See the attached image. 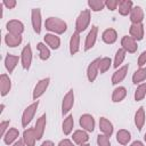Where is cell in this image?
Returning a JSON list of instances; mask_svg holds the SVG:
<instances>
[{
    "instance_id": "11",
    "label": "cell",
    "mask_w": 146,
    "mask_h": 146,
    "mask_svg": "<svg viewBox=\"0 0 146 146\" xmlns=\"http://www.w3.org/2000/svg\"><path fill=\"white\" fill-rule=\"evenodd\" d=\"M6 29H7L8 33L22 35V33L24 32V24L18 19H10L9 22H7Z\"/></svg>"
},
{
    "instance_id": "1",
    "label": "cell",
    "mask_w": 146,
    "mask_h": 146,
    "mask_svg": "<svg viewBox=\"0 0 146 146\" xmlns=\"http://www.w3.org/2000/svg\"><path fill=\"white\" fill-rule=\"evenodd\" d=\"M44 26L48 31L52 32L54 34H63L67 30L66 22L58 17H48L46 19Z\"/></svg>"
},
{
    "instance_id": "16",
    "label": "cell",
    "mask_w": 146,
    "mask_h": 146,
    "mask_svg": "<svg viewBox=\"0 0 146 146\" xmlns=\"http://www.w3.org/2000/svg\"><path fill=\"white\" fill-rule=\"evenodd\" d=\"M130 21L131 24H138L143 23L144 21V10L140 6H133V8L130 11Z\"/></svg>"
},
{
    "instance_id": "26",
    "label": "cell",
    "mask_w": 146,
    "mask_h": 146,
    "mask_svg": "<svg viewBox=\"0 0 146 146\" xmlns=\"http://www.w3.org/2000/svg\"><path fill=\"white\" fill-rule=\"evenodd\" d=\"M18 60H19L18 56H15V55L8 54V55L5 57V67L7 68V71H8L9 73H11V72L15 70V67H16L17 64H18Z\"/></svg>"
},
{
    "instance_id": "28",
    "label": "cell",
    "mask_w": 146,
    "mask_h": 146,
    "mask_svg": "<svg viewBox=\"0 0 146 146\" xmlns=\"http://www.w3.org/2000/svg\"><path fill=\"white\" fill-rule=\"evenodd\" d=\"M119 9V13H120V15H122V16H128V15H130V11H131V9L133 8V3H132V1H130V0H121L120 2H119V7H117Z\"/></svg>"
},
{
    "instance_id": "6",
    "label": "cell",
    "mask_w": 146,
    "mask_h": 146,
    "mask_svg": "<svg viewBox=\"0 0 146 146\" xmlns=\"http://www.w3.org/2000/svg\"><path fill=\"white\" fill-rule=\"evenodd\" d=\"M121 46L125 52H130V54H135L138 49L137 41L133 38H131L130 35H124L121 39Z\"/></svg>"
},
{
    "instance_id": "47",
    "label": "cell",
    "mask_w": 146,
    "mask_h": 146,
    "mask_svg": "<svg viewBox=\"0 0 146 146\" xmlns=\"http://www.w3.org/2000/svg\"><path fill=\"white\" fill-rule=\"evenodd\" d=\"M1 110H0V112H2L3 111V108H5V104H1V107H0Z\"/></svg>"
},
{
    "instance_id": "23",
    "label": "cell",
    "mask_w": 146,
    "mask_h": 146,
    "mask_svg": "<svg viewBox=\"0 0 146 146\" xmlns=\"http://www.w3.org/2000/svg\"><path fill=\"white\" fill-rule=\"evenodd\" d=\"M72 139L76 145H82V144H86L89 140V136H88V132L82 129V130L74 131L73 135H72Z\"/></svg>"
},
{
    "instance_id": "30",
    "label": "cell",
    "mask_w": 146,
    "mask_h": 146,
    "mask_svg": "<svg viewBox=\"0 0 146 146\" xmlns=\"http://www.w3.org/2000/svg\"><path fill=\"white\" fill-rule=\"evenodd\" d=\"M73 127H74V120H73V116L72 115H67L64 121H63V124H62V130H63V133L65 136H68L72 131H73Z\"/></svg>"
},
{
    "instance_id": "27",
    "label": "cell",
    "mask_w": 146,
    "mask_h": 146,
    "mask_svg": "<svg viewBox=\"0 0 146 146\" xmlns=\"http://www.w3.org/2000/svg\"><path fill=\"white\" fill-rule=\"evenodd\" d=\"M18 136H19V131L16 128H10V129H8L6 135L3 136V141L7 145H11L15 141H17Z\"/></svg>"
},
{
    "instance_id": "15",
    "label": "cell",
    "mask_w": 146,
    "mask_h": 146,
    "mask_svg": "<svg viewBox=\"0 0 146 146\" xmlns=\"http://www.w3.org/2000/svg\"><path fill=\"white\" fill-rule=\"evenodd\" d=\"M128 70H129V65L128 64L116 68V71L112 75V84H119L120 82H122L124 80V78L127 76Z\"/></svg>"
},
{
    "instance_id": "46",
    "label": "cell",
    "mask_w": 146,
    "mask_h": 146,
    "mask_svg": "<svg viewBox=\"0 0 146 146\" xmlns=\"http://www.w3.org/2000/svg\"><path fill=\"white\" fill-rule=\"evenodd\" d=\"M13 146H26V145H25V143H24L23 140H19V139H18L17 141H15V143L13 144Z\"/></svg>"
},
{
    "instance_id": "7",
    "label": "cell",
    "mask_w": 146,
    "mask_h": 146,
    "mask_svg": "<svg viewBox=\"0 0 146 146\" xmlns=\"http://www.w3.org/2000/svg\"><path fill=\"white\" fill-rule=\"evenodd\" d=\"M21 63L24 70H29L32 63V49L30 44H26L21 52Z\"/></svg>"
},
{
    "instance_id": "41",
    "label": "cell",
    "mask_w": 146,
    "mask_h": 146,
    "mask_svg": "<svg viewBox=\"0 0 146 146\" xmlns=\"http://www.w3.org/2000/svg\"><path fill=\"white\" fill-rule=\"evenodd\" d=\"M8 127H9V121H2V122L0 123V135H1L2 138H3V136L6 135V132L8 131V130H7Z\"/></svg>"
},
{
    "instance_id": "17",
    "label": "cell",
    "mask_w": 146,
    "mask_h": 146,
    "mask_svg": "<svg viewBox=\"0 0 146 146\" xmlns=\"http://www.w3.org/2000/svg\"><path fill=\"white\" fill-rule=\"evenodd\" d=\"M99 130L102 131L103 135L107 136V137H111L113 135V131H114V128H113V124L112 122L106 119V117H100L99 119Z\"/></svg>"
},
{
    "instance_id": "36",
    "label": "cell",
    "mask_w": 146,
    "mask_h": 146,
    "mask_svg": "<svg viewBox=\"0 0 146 146\" xmlns=\"http://www.w3.org/2000/svg\"><path fill=\"white\" fill-rule=\"evenodd\" d=\"M88 7L90 8V10L97 13V11H100L105 8V1H103V0H88Z\"/></svg>"
},
{
    "instance_id": "42",
    "label": "cell",
    "mask_w": 146,
    "mask_h": 146,
    "mask_svg": "<svg viewBox=\"0 0 146 146\" xmlns=\"http://www.w3.org/2000/svg\"><path fill=\"white\" fill-rule=\"evenodd\" d=\"M2 5H3L6 8H8V9H13V8L16 7L17 2H16V0H3Z\"/></svg>"
},
{
    "instance_id": "22",
    "label": "cell",
    "mask_w": 146,
    "mask_h": 146,
    "mask_svg": "<svg viewBox=\"0 0 146 146\" xmlns=\"http://www.w3.org/2000/svg\"><path fill=\"white\" fill-rule=\"evenodd\" d=\"M44 42H46V44L49 48H51L54 50L58 49L59 46H60V39H59V36H57L54 33H47L44 35Z\"/></svg>"
},
{
    "instance_id": "8",
    "label": "cell",
    "mask_w": 146,
    "mask_h": 146,
    "mask_svg": "<svg viewBox=\"0 0 146 146\" xmlns=\"http://www.w3.org/2000/svg\"><path fill=\"white\" fill-rule=\"evenodd\" d=\"M74 105V91L71 89L66 92V95L64 96L63 98V102H62V114L65 115L67 114L71 108L73 107Z\"/></svg>"
},
{
    "instance_id": "21",
    "label": "cell",
    "mask_w": 146,
    "mask_h": 146,
    "mask_svg": "<svg viewBox=\"0 0 146 146\" xmlns=\"http://www.w3.org/2000/svg\"><path fill=\"white\" fill-rule=\"evenodd\" d=\"M102 39L105 43L107 44H113L116 40H117V33L114 29L110 27V29H106L103 33H102Z\"/></svg>"
},
{
    "instance_id": "12",
    "label": "cell",
    "mask_w": 146,
    "mask_h": 146,
    "mask_svg": "<svg viewBox=\"0 0 146 146\" xmlns=\"http://www.w3.org/2000/svg\"><path fill=\"white\" fill-rule=\"evenodd\" d=\"M129 33L130 36L133 38L136 41L143 40L144 34H145V27L143 23H138V24H131L130 29H129Z\"/></svg>"
},
{
    "instance_id": "44",
    "label": "cell",
    "mask_w": 146,
    "mask_h": 146,
    "mask_svg": "<svg viewBox=\"0 0 146 146\" xmlns=\"http://www.w3.org/2000/svg\"><path fill=\"white\" fill-rule=\"evenodd\" d=\"M40 146H55V144L51 140H44Z\"/></svg>"
},
{
    "instance_id": "38",
    "label": "cell",
    "mask_w": 146,
    "mask_h": 146,
    "mask_svg": "<svg viewBox=\"0 0 146 146\" xmlns=\"http://www.w3.org/2000/svg\"><path fill=\"white\" fill-rule=\"evenodd\" d=\"M97 145L98 146H111V141H110V137L99 133L97 136Z\"/></svg>"
},
{
    "instance_id": "24",
    "label": "cell",
    "mask_w": 146,
    "mask_h": 146,
    "mask_svg": "<svg viewBox=\"0 0 146 146\" xmlns=\"http://www.w3.org/2000/svg\"><path fill=\"white\" fill-rule=\"evenodd\" d=\"M145 110L143 106H140L136 113H135V125L137 127V129L140 131L143 128H144V124H145Z\"/></svg>"
},
{
    "instance_id": "4",
    "label": "cell",
    "mask_w": 146,
    "mask_h": 146,
    "mask_svg": "<svg viewBox=\"0 0 146 146\" xmlns=\"http://www.w3.org/2000/svg\"><path fill=\"white\" fill-rule=\"evenodd\" d=\"M49 83H50V79L49 78H43V79H41V80H39L36 82V84L34 86L33 92H32L33 100H38L46 92V90L49 87Z\"/></svg>"
},
{
    "instance_id": "14",
    "label": "cell",
    "mask_w": 146,
    "mask_h": 146,
    "mask_svg": "<svg viewBox=\"0 0 146 146\" xmlns=\"http://www.w3.org/2000/svg\"><path fill=\"white\" fill-rule=\"evenodd\" d=\"M46 124H47V115L46 114H42L38 120H36V123L34 125V131H35V136H36V139L40 140L42 137H43V133H44V129H46Z\"/></svg>"
},
{
    "instance_id": "9",
    "label": "cell",
    "mask_w": 146,
    "mask_h": 146,
    "mask_svg": "<svg viewBox=\"0 0 146 146\" xmlns=\"http://www.w3.org/2000/svg\"><path fill=\"white\" fill-rule=\"evenodd\" d=\"M99 60L100 58H96L94 59L87 67V79L89 82H94L98 74H99V68H98V65H99Z\"/></svg>"
},
{
    "instance_id": "29",
    "label": "cell",
    "mask_w": 146,
    "mask_h": 146,
    "mask_svg": "<svg viewBox=\"0 0 146 146\" xmlns=\"http://www.w3.org/2000/svg\"><path fill=\"white\" fill-rule=\"evenodd\" d=\"M127 96V89L124 87H116L112 92V102L113 103H120L122 102Z\"/></svg>"
},
{
    "instance_id": "10",
    "label": "cell",
    "mask_w": 146,
    "mask_h": 146,
    "mask_svg": "<svg viewBox=\"0 0 146 146\" xmlns=\"http://www.w3.org/2000/svg\"><path fill=\"white\" fill-rule=\"evenodd\" d=\"M79 123H80L81 128L83 130H86L87 132H92L95 129V119L90 114H82L80 116Z\"/></svg>"
},
{
    "instance_id": "49",
    "label": "cell",
    "mask_w": 146,
    "mask_h": 146,
    "mask_svg": "<svg viewBox=\"0 0 146 146\" xmlns=\"http://www.w3.org/2000/svg\"><path fill=\"white\" fill-rule=\"evenodd\" d=\"M144 140H145V143H146V132H145V135H144Z\"/></svg>"
},
{
    "instance_id": "13",
    "label": "cell",
    "mask_w": 146,
    "mask_h": 146,
    "mask_svg": "<svg viewBox=\"0 0 146 146\" xmlns=\"http://www.w3.org/2000/svg\"><path fill=\"white\" fill-rule=\"evenodd\" d=\"M97 36H98V27L97 26H92L90 29V31L88 32L87 36H86L84 50H89L95 46V43L97 41Z\"/></svg>"
},
{
    "instance_id": "3",
    "label": "cell",
    "mask_w": 146,
    "mask_h": 146,
    "mask_svg": "<svg viewBox=\"0 0 146 146\" xmlns=\"http://www.w3.org/2000/svg\"><path fill=\"white\" fill-rule=\"evenodd\" d=\"M38 106H39V102L35 100L34 103H32L31 105H29V106L24 110V112H23V114H22V119H21V121H22V127L25 128V127H27V124H30V122L32 121V119L34 117V115H35V113H36Z\"/></svg>"
},
{
    "instance_id": "37",
    "label": "cell",
    "mask_w": 146,
    "mask_h": 146,
    "mask_svg": "<svg viewBox=\"0 0 146 146\" xmlns=\"http://www.w3.org/2000/svg\"><path fill=\"white\" fill-rule=\"evenodd\" d=\"M111 65H112V59H111L110 57H103V58H100L99 65H98L99 73L103 74V73H105L106 71H108V70L111 68Z\"/></svg>"
},
{
    "instance_id": "25",
    "label": "cell",
    "mask_w": 146,
    "mask_h": 146,
    "mask_svg": "<svg viewBox=\"0 0 146 146\" xmlns=\"http://www.w3.org/2000/svg\"><path fill=\"white\" fill-rule=\"evenodd\" d=\"M22 35H17V34H13V33H7L5 35V42L8 47H17L22 43Z\"/></svg>"
},
{
    "instance_id": "34",
    "label": "cell",
    "mask_w": 146,
    "mask_h": 146,
    "mask_svg": "<svg viewBox=\"0 0 146 146\" xmlns=\"http://www.w3.org/2000/svg\"><path fill=\"white\" fill-rule=\"evenodd\" d=\"M125 55H127V52H125L122 48L117 49V51L115 52V56H114V62H113V66H114L115 68L121 67L122 63H123L124 59H125Z\"/></svg>"
},
{
    "instance_id": "48",
    "label": "cell",
    "mask_w": 146,
    "mask_h": 146,
    "mask_svg": "<svg viewBox=\"0 0 146 146\" xmlns=\"http://www.w3.org/2000/svg\"><path fill=\"white\" fill-rule=\"evenodd\" d=\"M80 146H90L88 143H86V144H82V145H80Z\"/></svg>"
},
{
    "instance_id": "2",
    "label": "cell",
    "mask_w": 146,
    "mask_h": 146,
    "mask_svg": "<svg viewBox=\"0 0 146 146\" xmlns=\"http://www.w3.org/2000/svg\"><path fill=\"white\" fill-rule=\"evenodd\" d=\"M90 18H91V15H90V9H84L82 10L79 16L76 17V21H75V32L80 33V32H83L90 24Z\"/></svg>"
},
{
    "instance_id": "31",
    "label": "cell",
    "mask_w": 146,
    "mask_h": 146,
    "mask_svg": "<svg viewBox=\"0 0 146 146\" xmlns=\"http://www.w3.org/2000/svg\"><path fill=\"white\" fill-rule=\"evenodd\" d=\"M116 140L121 145H128V143L131 140V133L125 129H121L116 132Z\"/></svg>"
},
{
    "instance_id": "32",
    "label": "cell",
    "mask_w": 146,
    "mask_h": 146,
    "mask_svg": "<svg viewBox=\"0 0 146 146\" xmlns=\"http://www.w3.org/2000/svg\"><path fill=\"white\" fill-rule=\"evenodd\" d=\"M144 80H146V67H139L132 74V82L135 84H140Z\"/></svg>"
},
{
    "instance_id": "40",
    "label": "cell",
    "mask_w": 146,
    "mask_h": 146,
    "mask_svg": "<svg viewBox=\"0 0 146 146\" xmlns=\"http://www.w3.org/2000/svg\"><path fill=\"white\" fill-rule=\"evenodd\" d=\"M145 64H146V50H144V51L139 55L138 60H137V65H138L139 67H144Z\"/></svg>"
},
{
    "instance_id": "35",
    "label": "cell",
    "mask_w": 146,
    "mask_h": 146,
    "mask_svg": "<svg viewBox=\"0 0 146 146\" xmlns=\"http://www.w3.org/2000/svg\"><path fill=\"white\" fill-rule=\"evenodd\" d=\"M145 96H146V82H143V83L137 86V89L135 90L133 97H135L136 102H139V100L144 99Z\"/></svg>"
},
{
    "instance_id": "5",
    "label": "cell",
    "mask_w": 146,
    "mask_h": 146,
    "mask_svg": "<svg viewBox=\"0 0 146 146\" xmlns=\"http://www.w3.org/2000/svg\"><path fill=\"white\" fill-rule=\"evenodd\" d=\"M31 22H32L33 31L36 34H40L41 33L42 19H41V10L39 8H33L31 10Z\"/></svg>"
},
{
    "instance_id": "39",
    "label": "cell",
    "mask_w": 146,
    "mask_h": 146,
    "mask_svg": "<svg viewBox=\"0 0 146 146\" xmlns=\"http://www.w3.org/2000/svg\"><path fill=\"white\" fill-rule=\"evenodd\" d=\"M119 0H107V1H105V7L108 9V10H115V9H117V7H119Z\"/></svg>"
},
{
    "instance_id": "43",
    "label": "cell",
    "mask_w": 146,
    "mask_h": 146,
    "mask_svg": "<svg viewBox=\"0 0 146 146\" xmlns=\"http://www.w3.org/2000/svg\"><path fill=\"white\" fill-rule=\"evenodd\" d=\"M57 146H75L74 145V143L73 141H71L70 139H62L59 143H58V145Z\"/></svg>"
},
{
    "instance_id": "20",
    "label": "cell",
    "mask_w": 146,
    "mask_h": 146,
    "mask_svg": "<svg viewBox=\"0 0 146 146\" xmlns=\"http://www.w3.org/2000/svg\"><path fill=\"white\" fill-rule=\"evenodd\" d=\"M68 49H70V54H71L72 56L75 55V54L80 50V33H78V32L72 33L71 39H70Z\"/></svg>"
},
{
    "instance_id": "19",
    "label": "cell",
    "mask_w": 146,
    "mask_h": 146,
    "mask_svg": "<svg viewBox=\"0 0 146 146\" xmlns=\"http://www.w3.org/2000/svg\"><path fill=\"white\" fill-rule=\"evenodd\" d=\"M11 89V80L7 74H1L0 75V94L2 97H5Z\"/></svg>"
},
{
    "instance_id": "33",
    "label": "cell",
    "mask_w": 146,
    "mask_h": 146,
    "mask_svg": "<svg viewBox=\"0 0 146 146\" xmlns=\"http://www.w3.org/2000/svg\"><path fill=\"white\" fill-rule=\"evenodd\" d=\"M36 48H38V51H39V57H40V59H42V60L49 59V57H50V49H49L48 46H46V43L39 42V43L36 44Z\"/></svg>"
},
{
    "instance_id": "18",
    "label": "cell",
    "mask_w": 146,
    "mask_h": 146,
    "mask_svg": "<svg viewBox=\"0 0 146 146\" xmlns=\"http://www.w3.org/2000/svg\"><path fill=\"white\" fill-rule=\"evenodd\" d=\"M36 136H35V131L34 128H27L24 130L23 132V141L25 143L26 146H35V141H36Z\"/></svg>"
},
{
    "instance_id": "45",
    "label": "cell",
    "mask_w": 146,
    "mask_h": 146,
    "mask_svg": "<svg viewBox=\"0 0 146 146\" xmlns=\"http://www.w3.org/2000/svg\"><path fill=\"white\" fill-rule=\"evenodd\" d=\"M130 146H145V145H144V143L140 141V140H135L133 143H131Z\"/></svg>"
}]
</instances>
